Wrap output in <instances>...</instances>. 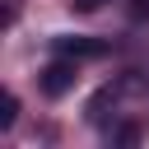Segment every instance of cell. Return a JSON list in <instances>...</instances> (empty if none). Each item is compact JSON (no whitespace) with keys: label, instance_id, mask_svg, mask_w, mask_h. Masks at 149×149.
Listing matches in <instances>:
<instances>
[{"label":"cell","instance_id":"6da1fadb","mask_svg":"<svg viewBox=\"0 0 149 149\" xmlns=\"http://www.w3.org/2000/svg\"><path fill=\"white\" fill-rule=\"evenodd\" d=\"M74 56H61V61H51L47 70H42V93L47 98H61V93H70L74 88Z\"/></svg>","mask_w":149,"mask_h":149},{"label":"cell","instance_id":"7a4b0ae2","mask_svg":"<svg viewBox=\"0 0 149 149\" xmlns=\"http://www.w3.org/2000/svg\"><path fill=\"white\" fill-rule=\"evenodd\" d=\"M56 51L61 56H74V61H93V56H107V42H93V37H56Z\"/></svg>","mask_w":149,"mask_h":149},{"label":"cell","instance_id":"3957f363","mask_svg":"<svg viewBox=\"0 0 149 149\" xmlns=\"http://www.w3.org/2000/svg\"><path fill=\"white\" fill-rule=\"evenodd\" d=\"M14 116H19V98H14V93H5V98H0V130H9V126H14Z\"/></svg>","mask_w":149,"mask_h":149},{"label":"cell","instance_id":"277c9868","mask_svg":"<svg viewBox=\"0 0 149 149\" xmlns=\"http://www.w3.org/2000/svg\"><path fill=\"white\" fill-rule=\"evenodd\" d=\"M70 5H74V9H79V14H93V9H102V5H107V0H70Z\"/></svg>","mask_w":149,"mask_h":149},{"label":"cell","instance_id":"5b68a950","mask_svg":"<svg viewBox=\"0 0 149 149\" xmlns=\"http://www.w3.org/2000/svg\"><path fill=\"white\" fill-rule=\"evenodd\" d=\"M9 5H14V0H9Z\"/></svg>","mask_w":149,"mask_h":149}]
</instances>
